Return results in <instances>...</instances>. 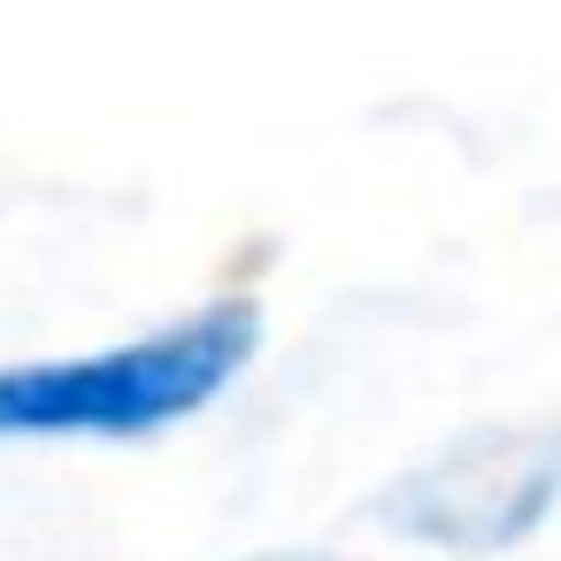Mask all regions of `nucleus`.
Masks as SVG:
<instances>
[{
    "label": "nucleus",
    "instance_id": "1",
    "mask_svg": "<svg viewBox=\"0 0 561 561\" xmlns=\"http://www.w3.org/2000/svg\"><path fill=\"white\" fill-rule=\"evenodd\" d=\"M254 354V308H208L178 331L78 354V362H24L0 369V431L47 438V431H154L216 400L239 362Z\"/></svg>",
    "mask_w": 561,
    "mask_h": 561
},
{
    "label": "nucleus",
    "instance_id": "2",
    "mask_svg": "<svg viewBox=\"0 0 561 561\" xmlns=\"http://www.w3.org/2000/svg\"><path fill=\"white\" fill-rule=\"evenodd\" d=\"M553 484H561V431L546 423L477 431L438 461H423L408 484H392L385 523L454 553H492V546H515L553 507Z\"/></svg>",
    "mask_w": 561,
    "mask_h": 561
}]
</instances>
